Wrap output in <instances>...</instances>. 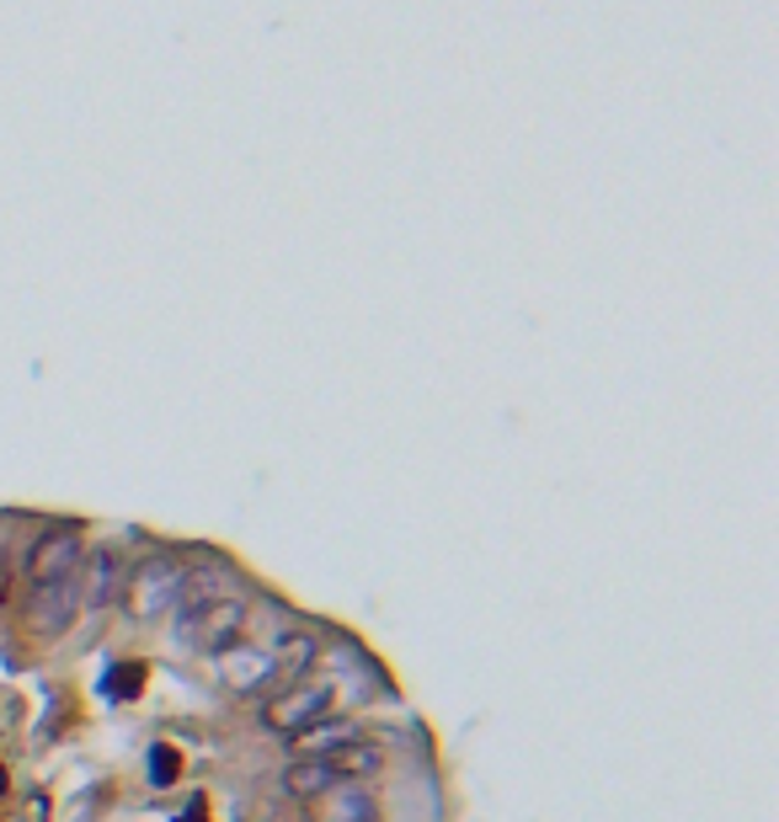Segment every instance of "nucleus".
<instances>
[{
  "label": "nucleus",
  "mask_w": 779,
  "mask_h": 822,
  "mask_svg": "<svg viewBox=\"0 0 779 822\" xmlns=\"http://www.w3.org/2000/svg\"><path fill=\"white\" fill-rule=\"evenodd\" d=\"M177 822H204V801H193V812H181Z\"/></svg>",
  "instance_id": "obj_11"
},
{
  "label": "nucleus",
  "mask_w": 779,
  "mask_h": 822,
  "mask_svg": "<svg viewBox=\"0 0 779 822\" xmlns=\"http://www.w3.org/2000/svg\"><path fill=\"white\" fill-rule=\"evenodd\" d=\"M81 604V578H60V582H43V587H32L28 599V614L38 631H64L70 625V614Z\"/></svg>",
  "instance_id": "obj_7"
},
{
  "label": "nucleus",
  "mask_w": 779,
  "mask_h": 822,
  "mask_svg": "<svg viewBox=\"0 0 779 822\" xmlns=\"http://www.w3.org/2000/svg\"><path fill=\"white\" fill-rule=\"evenodd\" d=\"M75 578H81V599H86L91 610H102L113 599V587H118V555L113 550H96L86 561V572H75Z\"/></svg>",
  "instance_id": "obj_8"
},
{
  "label": "nucleus",
  "mask_w": 779,
  "mask_h": 822,
  "mask_svg": "<svg viewBox=\"0 0 779 822\" xmlns=\"http://www.w3.org/2000/svg\"><path fill=\"white\" fill-rule=\"evenodd\" d=\"M304 822H380V801L363 785H331L321 795H304Z\"/></svg>",
  "instance_id": "obj_6"
},
{
  "label": "nucleus",
  "mask_w": 779,
  "mask_h": 822,
  "mask_svg": "<svg viewBox=\"0 0 779 822\" xmlns=\"http://www.w3.org/2000/svg\"><path fill=\"white\" fill-rule=\"evenodd\" d=\"M181 582H187V566L177 555L155 550V555H139L123 578V610L134 620H160L181 599Z\"/></svg>",
  "instance_id": "obj_3"
},
{
  "label": "nucleus",
  "mask_w": 779,
  "mask_h": 822,
  "mask_svg": "<svg viewBox=\"0 0 779 822\" xmlns=\"http://www.w3.org/2000/svg\"><path fill=\"white\" fill-rule=\"evenodd\" d=\"M177 780H181V753L172 742H155L150 748V785L166 791V785H177Z\"/></svg>",
  "instance_id": "obj_10"
},
{
  "label": "nucleus",
  "mask_w": 779,
  "mask_h": 822,
  "mask_svg": "<svg viewBox=\"0 0 779 822\" xmlns=\"http://www.w3.org/2000/svg\"><path fill=\"white\" fill-rule=\"evenodd\" d=\"M6 785H11V780H6V769H0V795H6Z\"/></svg>",
  "instance_id": "obj_12"
},
{
  "label": "nucleus",
  "mask_w": 779,
  "mask_h": 822,
  "mask_svg": "<svg viewBox=\"0 0 779 822\" xmlns=\"http://www.w3.org/2000/svg\"><path fill=\"white\" fill-rule=\"evenodd\" d=\"M336 710H342V689H336V678L326 673H304L300 684H289L283 695H272L262 705V721H268L278 737H310V731H321L336 721Z\"/></svg>",
  "instance_id": "obj_1"
},
{
  "label": "nucleus",
  "mask_w": 779,
  "mask_h": 822,
  "mask_svg": "<svg viewBox=\"0 0 779 822\" xmlns=\"http://www.w3.org/2000/svg\"><path fill=\"white\" fill-rule=\"evenodd\" d=\"M145 678H150V673H145V663L123 657L118 668L102 678V695H107V700H118V705H128V700H139V695H145Z\"/></svg>",
  "instance_id": "obj_9"
},
{
  "label": "nucleus",
  "mask_w": 779,
  "mask_h": 822,
  "mask_svg": "<svg viewBox=\"0 0 779 822\" xmlns=\"http://www.w3.org/2000/svg\"><path fill=\"white\" fill-rule=\"evenodd\" d=\"M300 742H310L304 759L321 763L331 774V785H363V780H374L385 769V753L368 737H321V731H310Z\"/></svg>",
  "instance_id": "obj_4"
},
{
  "label": "nucleus",
  "mask_w": 779,
  "mask_h": 822,
  "mask_svg": "<svg viewBox=\"0 0 779 822\" xmlns=\"http://www.w3.org/2000/svg\"><path fill=\"white\" fill-rule=\"evenodd\" d=\"M81 572V534L75 529H43L28 550V587L60 582Z\"/></svg>",
  "instance_id": "obj_5"
},
{
  "label": "nucleus",
  "mask_w": 779,
  "mask_h": 822,
  "mask_svg": "<svg viewBox=\"0 0 779 822\" xmlns=\"http://www.w3.org/2000/svg\"><path fill=\"white\" fill-rule=\"evenodd\" d=\"M177 636L193 652H204V657H225V652H236L240 641L251 636V610L240 599H230V593H219V599H187Z\"/></svg>",
  "instance_id": "obj_2"
}]
</instances>
